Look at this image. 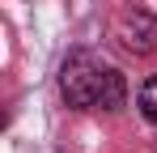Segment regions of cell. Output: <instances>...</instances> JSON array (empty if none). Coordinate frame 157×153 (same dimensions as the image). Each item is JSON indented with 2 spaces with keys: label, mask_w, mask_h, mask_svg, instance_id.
Wrapping results in <instances>:
<instances>
[{
  "label": "cell",
  "mask_w": 157,
  "mask_h": 153,
  "mask_svg": "<svg viewBox=\"0 0 157 153\" xmlns=\"http://www.w3.org/2000/svg\"><path fill=\"white\" fill-rule=\"evenodd\" d=\"M59 94L72 111H123L128 81L119 68L98 64L89 51H72L59 68Z\"/></svg>",
  "instance_id": "obj_1"
},
{
  "label": "cell",
  "mask_w": 157,
  "mask_h": 153,
  "mask_svg": "<svg viewBox=\"0 0 157 153\" xmlns=\"http://www.w3.org/2000/svg\"><path fill=\"white\" fill-rule=\"evenodd\" d=\"M110 34H115V43H119L123 51L149 55V51L157 47V17L149 13V9H140V4H128V9L115 17Z\"/></svg>",
  "instance_id": "obj_2"
},
{
  "label": "cell",
  "mask_w": 157,
  "mask_h": 153,
  "mask_svg": "<svg viewBox=\"0 0 157 153\" xmlns=\"http://www.w3.org/2000/svg\"><path fill=\"white\" fill-rule=\"evenodd\" d=\"M136 106H140V115H144L149 124H157V76H149V81L136 89Z\"/></svg>",
  "instance_id": "obj_3"
},
{
  "label": "cell",
  "mask_w": 157,
  "mask_h": 153,
  "mask_svg": "<svg viewBox=\"0 0 157 153\" xmlns=\"http://www.w3.org/2000/svg\"><path fill=\"white\" fill-rule=\"evenodd\" d=\"M153 153H157V136H153Z\"/></svg>",
  "instance_id": "obj_4"
}]
</instances>
